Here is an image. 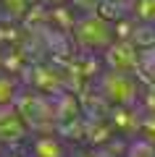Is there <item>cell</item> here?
<instances>
[{
    "label": "cell",
    "mask_w": 155,
    "mask_h": 157,
    "mask_svg": "<svg viewBox=\"0 0 155 157\" xmlns=\"http://www.w3.org/2000/svg\"><path fill=\"white\" fill-rule=\"evenodd\" d=\"M32 157H63V147L50 136H39L32 144Z\"/></svg>",
    "instance_id": "1"
},
{
    "label": "cell",
    "mask_w": 155,
    "mask_h": 157,
    "mask_svg": "<svg viewBox=\"0 0 155 157\" xmlns=\"http://www.w3.org/2000/svg\"><path fill=\"white\" fill-rule=\"evenodd\" d=\"M6 107H8V105H6ZM6 107H0V115H6ZM6 126H8V123H6ZM24 128H27V123H24L21 115L11 123V128H3V123H0V141H16V139H21V136L27 134Z\"/></svg>",
    "instance_id": "2"
},
{
    "label": "cell",
    "mask_w": 155,
    "mask_h": 157,
    "mask_svg": "<svg viewBox=\"0 0 155 157\" xmlns=\"http://www.w3.org/2000/svg\"><path fill=\"white\" fill-rule=\"evenodd\" d=\"M16 97V84L11 76H0V107L11 105V100Z\"/></svg>",
    "instance_id": "3"
},
{
    "label": "cell",
    "mask_w": 155,
    "mask_h": 157,
    "mask_svg": "<svg viewBox=\"0 0 155 157\" xmlns=\"http://www.w3.org/2000/svg\"><path fill=\"white\" fill-rule=\"evenodd\" d=\"M126 157H155V149L150 144H145V141H139V144H134L132 149H129Z\"/></svg>",
    "instance_id": "4"
}]
</instances>
